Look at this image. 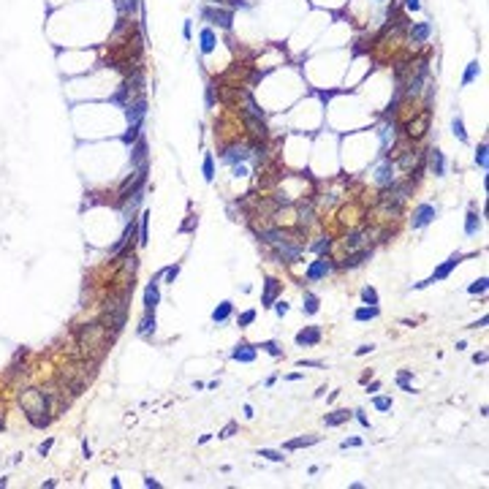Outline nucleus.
Instances as JSON below:
<instances>
[{"label": "nucleus", "instance_id": "f704fd0d", "mask_svg": "<svg viewBox=\"0 0 489 489\" xmlns=\"http://www.w3.org/2000/svg\"><path fill=\"white\" fill-rule=\"evenodd\" d=\"M361 299H364L370 307H375L378 305V291L375 288H364V291H361Z\"/></svg>", "mask_w": 489, "mask_h": 489}, {"label": "nucleus", "instance_id": "39448f33", "mask_svg": "<svg viewBox=\"0 0 489 489\" xmlns=\"http://www.w3.org/2000/svg\"><path fill=\"white\" fill-rule=\"evenodd\" d=\"M160 277H163V272H160L153 283L147 285V291H144V312H153L155 305L160 302V291H158V280H160Z\"/></svg>", "mask_w": 489, "mask_h": 489}, {"label": "nucleus", "instance_id": "f257e3e1", "mask_svg": "<svg viewBox=\"0 0 489 489\" xmlns=\"http://www.w3.org/2000/svg\"><path fill=\"white\" fill-rule=\"evenodd\" d=\"M19 405H22L25 416L30 418V424H33V427H47L49 424V418L44 416V413H47V408H49V397L44 394V391H38V389L22 391Z\"/></svg>", "mask_w": 489, "mask_h": 489}, {"label": "nucleus", "instance_id": "9d476101", "mask_svg": "<svg viewBox=\"0 0 489 489\" xmlns=\"http://www.w3.org/2000/svg\"><path fill=\"white\" fill-rule=\"evenodd\" d=\"M375 182L378 185H391L394 182V166H391V160H386V163L375 171Z\"/></svg>", "mask_w": 489, "mask_h": 489}, {"label": "nucleus", "instance_id": "37998d69", "mask_svg": "<svg viewBox=\"0 0 489 489\" xmlns=\"http://www.w3.org/2000/svg\"><path fill=\"white\" fill-rule=\"evenodd\" d=\"M261 348H266V351H269L272 356H280V348H277V342H264Z\"/></svg>", "mask_w": 489, "mask_h": 489}, {"label": "nucleus", "instance_id": "aec40b11", "mask_svg": "<svg viewBox=\"0 0 489 489\" xmlns=\"http://www.w3.org/2000/svg\"><path fill=\"white\" fill-rule=\"evenodd\" d=\"M427 120H430V114H421V117L416 120V123H411V128H408V133L413 136V139H418V136H424V128H427Z\"/></svg>", "mask_w": 489, "mask_h": 489}, {"label": "nucleus", "instance_id": "ea45409f", "mask_svg": "<svg viewBox=\"0 0 489 489\" xmlns=\"http://www.w3.org/2000/svg\"><path fill=\"white\" fill-rule=\"evenodd\" d=\"M381 139H383V147H389V142H394V128H383Z\"/></svg>", "mask_w": 489, "mask_h": 489}, {"label": "nucleus", "instance_id": "864d4df0", "mask_svg": "<svg viewBox=\"0 0 489 489\" xmlns=\"http://www.w3.org/2000/svg\"><path fill=\"white\" fill-rule=\"evenodd\" d=\"M49 448H52V440H47V443H44V446H41V448H38V451H41V454H47V451H49Z\"/></svg>", "mask_w": 489, "mask_h": 489}, {"label": "nucleus", "instance_id": "412c9836", "mask_svg": "<svg viewBox=\"0 0 489 489\" xmlns=\"http://www.w3.org/2000/svg\"><path fill=\"white\" fill-rule=\"evenodd\" d=\"M348 416H351L348 411H335V413H329L324 421H326V427H340L342 421H348Z\"/></svg>", "mask_w": 489, "mask_h": 489}, {"label": "nucleus", "instance_id": "de8ad7c7", "mask_svg": "<svg viewBox=\"0 0 489 489\" xmlns=\"http://www.w3.org/2000/svg\"><path fill=\"white\" fill-rule=\"evenodd\" d=\"M348 446H361V440L359 438H348V440H342V448H348Z\"/></svg>", "mask_w": 489, "mask_h": 489}, {"label": "nucleus", "instance_id": "5701e85b", "mask_svg": "<svg viewBox=\"0 0 489 489\" xmlns=\"http://www.w3.org/2000/svg\"><path fill=\"white\" fill-rule=\"evenodd\" d=\"M481 74V65H478V60H473L470 65H467V71H465V77H462V84H470L473 79Z\"/></svg>", "mask_w": 489, "mask_h": 489}, {"label": "nucleus", "instance_id": "3c124183", "mask_svg": "<svg viewBox=\"0 0 489 489\" xmlns=\"http://www.w3.org/2000/svg\"><path fill=\"white\" fill-rule=\"evenodd\" d=\"M473 361H476V364H484V361H487V354H476V356H473Z\"/></svg>", "mask_w": 489, "mask_h": 489}, {"label": "nucleus", "instance_id": "393cba45", "mask_svg": "<svg viewBox=\"0 0 489 489\" xmlns=\"http://www.w3.org/2000/svg\"><path fill=\"white\" fill-rule=\"evenodd\" d=\"M150 332H155V315L153 312H144L142 326H139V335H150Z\"/></svg>", "mask_w": 489, "mask_h": 489}, {"label": "nucleus", "instance_id": "a211bd4d", "mask_svg": "<svg viewBox=\"0 0 489 489\" xmlns=\"http://www.w3.org/2000/svg\"><path fill=\"white\" fill-rule=\"evenodd\" d=\"M231 310H234V305H231V302H220V305L215 307V312H212V321H215V324H223V321L231 315Z\"/></svg>", "mask_w": 489, "mask_h": 489}, {"label": "nucleus", "instance_id": "bb28decb", "mask_svg": "<svg viewBox=\"0 0 489 489\" xmlns=\"http://www.w3.org/2000/svg\"><path fill=\"white\" fill-rule=\"evenodd\" d=\"M454 136L460 139V142H467V130H465V123H462V117H454Z\"/></svg>", "mask_w": 489, "mask_h": 489}, {"label": "nucleus", "instance_id": "ddd939ff", "mask_svg": "<svg viewBox=\"0 0 489 489\" xmlns=\"http://www.w3.org/2000/svg\"><path fill=\"white\" fill-rule=\"evenodd\" d=\"M144 112H147V103H144V101L139 98V101L133 103V106H128V123H130V125H142Z\"/></svg>", "mask_w": 489, "mask_h": 489}, {"label": "nucleus", "instance_id": "5fc2aeb1", "mask_svg": "<svg viewBox=\"0 0 489 489\" xmlns=\"http://www.w3.org/2000/svg\"><path fill=\"white\" fill-rule=\"evenodd\" d=\"M215 3H231V6H236V0H215Z\"/></svg>", "mask_w": 489, "mask_h": 489}, {"label": "nucleus", "instance_id": "49530a36", "mask_svg": "<svg viewBox=\"0 0 489 489\" xmlns=\"http://www.w3.org/2000/svg\"><path fill=\"white\" fill-rule=\"evenodd\" d=\"M405 8H408V11H418V8H421V3H418V0H405Z\"/></svg>", "mask_w": 489, "mask_h": 489}, {"label": "nucleus", "instance_id": "20e7f679", "mask_svg": "<svg viewBox=\"0 0 489 489\" xmlns=\"http://www.w3.org/2000/svg\"><path fill=\"white\" fill-rule=\"evenodd\" d=\"M201 17L204 19H209V22H215V25H220V27H226L229 30L231 27V11H223V8H204L201 11Z\"/></svg>", "mask_w": 489, "mask_h": 489}, {"label": "nucleus", "instance_id": "e433bc0d", "mask_svg": "<svg viewBox=\"0 0 489 489\" xmlns=\"http://www.w3.org/2000/svg\"><path fill=\"white\" fill-rule=\"evenodd\" d=\"M487 283H489L487 277H481V280H476V283H473L467 291H470V294H484V291H487Z\"/></svg>", "mask_w": 489, "mask_h": 489}, {"label": "nucleus", "instance_id": "c9c22d12", "mask_svg": "<svg viewBox=\"0 0 489 489\" xmlns=\"http://www.w3.org/2000/svg\"><path fill=\"white\" fill-rule=\"evenodd\" d=\"M329 248H332V239H318L312 245V253H329Z\"/></svg>", "mask_w": 489, "mask_h": 489}, {"label": "nucleus", "instance_id": "1a4fd4ad", "mask_svg": "<svg viewBox=\"0 0 489 489\" xmlns=\"http://www.w3.org/2000/svg\"><path fill=\"white\" fill-rule=\"evenodd\" d=\"M299 256H302V248H291L288 242H285V245H280V250H277V258H280V264H294Z\"/></svg>", "mask_w": 489, "mask_h": 489}, {"label": "nucleus", "instance_id": "cd10ccee", "mask_svg": "<svg viewBox=\"0 0 489 489\" xmlns=\"http://www.w3.org/2000/svg\"><path fill=\"white\" fill-rule=\"evenodd\" d=\"M478 229H481V218H478V215L476 212H470V215H467V223H465V231H467V234H476V231Z\"/></svg>", "mask_w": 489, "mask_h": 489}, {"label": "nucleus", "instance_id": "2f4dec72", "mask_svg": "<svg viewBox=\"0 0 489 489\" xmlns=\"http://www.w3.org/2000/svg\"><path fill=\"white\" fill-rule=\"evenodd\" d=\"M204 180H206V182H212V180H215V160H212V155H206V158H204Z\"/></svg>", "mask_w": 489, "mask_h": 489}, {"label": "nucleus", "instance_id": "473e14b6", "mask_svg": "<svg viewBox=\"0 0 489 489\" xmlns=\"http://www.w3.org/2000/svg\"><path fill=\"white\" fill-rule=\"evenodd\" d=\"M476 163L481 166L484 171H487V142L478 144V150H476Z\"/></svg>", "mask_w": 489, "mask_h": 489}, {"label": "nucleus", "instance_id": "c756f323", "mask_svg": "<svg viewBox=\"0 0 489 489\" xmlns=\"http://www.w3.org/2000/svg\"><path fill=\"white\" fill-rule=\"evenodd\" d=\"M147 220H150V212H142V220H139V245H147Z\"/></svg>", "mask_w": 489, "mask_h": 489}, {"label": "nucleus", "instance_id": "2eb2a0df", "mask_svg": "<svg viewBox=\"0 0 489 489\" xmlns=\"http://www.w3.org/2000/svg\"><path fill=\"white\" fill-rule=\"evenodd\" d=\"M430 33H432L430 22H418L416 27H411V38H413V44H424L427 38H430Z\"/></svg>", "mask_w": 489, "mask_h": 489}, {"label": "nucleus", "instance_id": "c03bdc74", "mask_svg": "<svg viewBox=\"0 0 489 489\" xmlns=\"http://www.w3.org/2000/svg\"><path fill=\"white\" fill-rule=\"evenodd\" d=\"M275 310H277V315H285V312H288V302H283V299H280V302L275 305Z\"/></svg>", "mask_w": 489, "mask_h": 489}, {"label": "nucleus", "instance_id": "72a5a7b5", "mask_svg": "<svg viewBox=\"0 0 489 489\" xmlns=\"http://www.w3.org/2000/svg\"><path fill=\"white\" fill-rule=\"evenodd\" d=\"M361 242H364V234H351V236L345 239V250H356Z\"/></svg>", "mask_w": 489, "mask_h": 489}, {"label": "nucleus", "instance_id": "423d86ee", "mask_svg": "<svg viewBox=\"0 0 489 489\" xmlns=\"http://www.w3.org/2000/svg\"><path fill=\"white\" fill-rule=\"evenodd\" d=\"M332 272V264L326 258H318V261H312L310 269H307V280L310 283H315V280H321V277H326Z\"/></svg>", "mask_w": 489, "mask_h": 489}, {"label": "nucleus", "instance_id": "79ce46f5", "mask_svg": "<svg viewBox=\"0 0 489 489\" xmlns=\"http://www.w3.org/2000/svg\"><path fill=\"white\" fill-rule=\"evenodd\" d=\"M163 275H166V280H169V283H174V277L180 275V266H169V269H166Z\"/></svg>", "mask_w": 489, "mask_h": 489}, {"label": "nucleus", "instance_id": "a878e982", "mask_svg": "<svg viewBox=\"0 0 489 489\" xmlns=\"http://www.w3.org/2000/svg\"><path fill=\"white\" fill-rule=\"evenodd\" d=\"M378 318V307H359L356 310V321H372Z\"/></svg>", "mask_w": 489, "mask_h": 489}, {"label": "nucleus", "instance_id": "4c0bfd02", "mask_svg": "<svg viewBox=\"0 0 489 489\" xmlns=\"http://www.w3.org/2000/svg\"><path fill=\"white\" fill-rule=\"evenodd\" d=\"M261 457H266V460H272V462H283V454L272 451V448H261Z\"/></svg>", "mask_w": 489, "mask_h": 489}, {"label": "nucleus", "instance_id": "09e8293b", "mask_svg": "<svg viewBox=\"0 0 489 489\" xmlns=\"http://www.w3.org/2000/svg\"><path fill=\"white\" fill-rule=\"evenodd\" d=\"M356 418H359V424H361V427H370V421H367L364 411H356Z\"/></svg>", "mask_w": 489, "mask_h": 489}, {"label": "nucleus", "instance_id": "4468645a", "mask_svg": "<svg viewBox=\"0 0 489 489\" xmlns=\"http://www.w3.org/2000/svg\"><path fill=\"white\" fill-rule=\"evenodd\" d=\"M258 236H261L264 242H269V245H285V242H288L285 231H280V229H266V231H261Z\"/></svg>", "mask_w": 489, "mask_h": 489}, {"label": "nucleus", "instance_id": "f03ea898", "mask_svg": "<svg viewBox=\"0 0 489 489\" xmlns=\"http://www.w3.org/2000/svg\"><path fill=\"white\" fill-rule=\"evenodd\" d=\"M462 258H465V256H460V253H457V256H451V258H448L446 264H440V266H438V269H435V275H432L430 280H424V283H416V288H424V285L435 283V280H443V277H448V275H451V269H454L457 264H460Z\"/></svg>", "mask_w": 489, "mask_h": 489}, {"label": "nucleus", "instance_id": "b1692460", "mask_svg": "<svg viewBox=\"0 0 489 489\" xmlns=\"http://www.w3.org/2000/svg\"><path fill=\"white\" fill-rule=\"evenodd\" d=\"M302 307H305V312H310V315H315V312H318V296H315V294H310V291H307V294H305V305H302Z\"/></svg>", "mask_w": 489, "mask_h": 489}, {"label": "nucleus", "instance_id": "a19ab883", "mask_svg": "<svg viewBox=\"0 0 489 489\" xmlns=\"http://www.w3.org/2000/svg\"><path fill=\"white\" fill-rule=\"evenodd\" d=\"M375 408H378V411H389L391 400H389V397H375Z\"/></svg>", "mask_w": 489, "mask_h": 489}, {"label": "nucleus", "instance_id": "4be33fe9", "mask_svg": "<svg viewBox=\"0 0 489 489\" xmlns=\"http://www.w3.org/2000/svg\"><path fill=\"white\" fill-rule=\"evenodd\" d=\"M133 163H139V166L147 163V142H144V139L136 144V150H133Z\"/></svg>", "mask_w": 489, "mask_h": 489}, {"label": "nucleus", "instance_id": "9b49d317", "mask_svg": "<svg viewBox=\"0 0 489 489\" xmlns=\"http://www.w3.org/2000/svg\"><path fill=\"white\" fill-rule=\"evenodd\" d=\"M266 288H264V296H261V305L264 307H269L272 302H275V296H277V291H280V283H277L275 277H266Z\"/></svg>", "mask_w": 489, "mask_h": 489}, {"label": "nucleus", "instance_id": "f8f14e48", "mask_svg": "<svg viewBox=\"0 0 489 489\" xmlns=\"http://www.w3.org/2000/svg\"><path fill=\"white\" fill-rule=\"evenodd\" d=\"M430 169L435 171V177L446 174V158H443L440 150H430Z\"/></svg>", "mask_w": 489, "mask_h": 489}, {"label": "nucleus", "instance_id": "0eeeda50", "mask_svg": "<svg viewBox=\"0 0 489 489\" xmlns=\"http://www.w3.org/2000/svg\"><path fill=\"white\" fill-rule=\"evenodd\" d=\"M321 342V329L318 326H307L296 335V345H318Z\"/></svg>", "mask_w": 489, "mask_h": 489}, {"label": "nucleus", "instance_id": "6e6552de", "mask_svg": "<svg viewBox=\"0 0 489 489\" xmlns=\"http://www.w3.org/2000/svg\"><path fill=\"white\" fill-rule=\"evenodd\" d=\"M250 158V153H248V147H229V150H223V160L226 163H245V160Z\"/></svg>", "mask_w": 489, "mask_h": 489}, {"label": "nucleus", "instance_id": "7ed1b4c3", "mask_svg": "<svg viewBox=\"0 0 489 489\" xmlns=\"http://www.w3.org/2000/svg\"><path fill=\"white\" fill-rule=\"evenodd\" d=\"M435 215H438V209H435L432 204H421V206L416 209V212H413L411 226H413V229H424V226L430 223V220L435 218Z\"/></svg>", "mask_w": 489, "mask_h": 489}, {"label": "nucleus", "instance_id": "dca6fc26", "mask_svg": "<svg viewBox=\"0 0 489 489\" xmlns=\"http://www.w3.org/2000/svg\"><path fill=\"white\" fill-rule=\"evenodd\" d=\"M370 256H372V253H370V250H367V248H364V250H359V253H351V256H348L345 261H342V269H354V266L364 264V261L370 258Z\"/></svg>", "mask_w": 489, "mask_h": 489}, {"label": "nucleus", "instance_id": "a18cd8bd", "mask_svg": "<svg viewBox=\"0 0 489 489\" xmlns=\"http://www.w3.org/2000/svg\"><path fill=\"white\" fill-rule=\"evenodd\" d=\"M372 348H375L372 342H370V345H361V348H356V356H367V354H372Z\"/></svg>", "mask_w": 489, "mask_h": 489}, {"label": "nucleus", "instance_id": "c85d7f7f", "mask_svg": "<svg viewBox=\"0 0 489 489\" xmlns=\"http://www.w3.org/2000/svg\"><path fill=\"white\" fill-rule=\"evenodd\" d=\"M136 0H117V11H120V17H125V14H133L136 11Z\"/></svg>", "mask_w": 489, "mask_h": 489}, {"label": "nucleus", "instance_id": "6e6d98bb", "mask_svg": "<svg viewBox=\"0 0 489 489\" xmlns=\"http://www.w3.org/2000/svg\"><path fill=\"white\" fill-rule=\"evenodd\" d=\"M381 3H383V0H381Z\"/></svg>", "mask_w": 489, "mask_h": 489}, {"label": "nucleus", "instance_id": "603ef678", "mask_svg": "<svg viewBox=\"0 0 489 489\" xmlns=\"http://www.w3.org/2000/svg\"><path fill=\"white\" fill-rule=\"evenodd\" d=\"M144 487H153V489H158V487H160V484H158V481H155V478H147V481H144Z\"/></svg>", "mask_w": 489, "mask_h": 489}, {"label": "nucleus", "instance_id": "7c9ffc66", "mask_svg": "<svg viewBox=\"0 0 489 489\" xmlns=\"http://www.w3.org/2000/svg\"><path fill=\"white\" fill-rule=\"evenodd\" d=\"M315 440H318L315 435H310V438H296V440H288V443H285V448H302V446H312Z\"/></svg>", "mask_w": 489, "mask_h": 489}, {"label": "nucleus", "instance_id": "6ab92c4d", "mask_svg": "<svg viewBox=\"0 0 489 489\" xmlns=\"http://www.w3.org/2000/svg\"><path fill=\"white\" fill-rule=\"evenodd\" d=\"M212 49H215V33L209 27H204V30H201V52L209 54Z\"/></svg>", "mask_w": 489, "mask_h": 489}, {"label": "nucleus", "instance_id": "8fccbe9b", "mask_svg": "<svg viewBox=\"0 0 489 489\" xmlns=\"http://www.w3.org/2000/svg\"><path fill=\"white\" fill-rule=\"evenodd\" d=\"M234 430H236V427H234V424H229V427H226V430L220 432L218 438H231V435H234Z\"/></svg>", "mask_w": 489, "mask_h": 489}, {"label": "nucleus", "instance_id": "f3484780", "mask_svg": "<svg viewBox=\"0 0 489 489\" xmlns=\"http://www.w3.org/2000/svg\"><path fill=\"white\" fill-rule=\"evenodd\" d=\"M231 359H236V361H253L256 359V348L253 345H236L234 354H231Z\"/></svg>", "mask_w": 489, "mask_h": 489}, {"label": "nucleus", "instance_id": "58836bf2", "mask_svg": "<svg viewBox=\"0 0 489 489\" xmlns=\"http://www.w3.org/2000/svg\"><path fill=\"white\" fill-rule=\"evenodd\" d=\"M256 321V310H248V312H242L239 315V326H250Z\"/></svg>", "mask_w": 489, "mask_h": 489}]
</instances>
